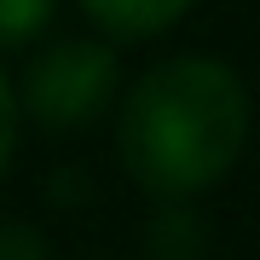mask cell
Returning a JSON list of instances; mask_svg holds the SVG:
<instances>
[{
  "label": "cell",
  "mask_w": 260,
  "mask_h": 260,
  "mask_svg": "<svg viewBox=\"0 0 260 260\" xmlns=\"http://www.w3.org/2000/svg\"><path fill=\"white\" fill-rule=\"evenodd\" d=\"M249 139V93L220 58H168L127 87L116 150L127 174L162 203H185L232 174Z\"/></svg>",
  "instance_id": "obj_1"
},
{
  "label": "cell",
  "mask_w": 260,
  "mask_h": 260,
  "mask_svg": "<svg viewBox=\"0 0 260 260\" xmlns=\"http://www.w3.org/2000/svg\"><path fill=\"white\" fill-rule=\"evenodd\" d=\"M116 99V52L99 41H58L29 64L18 87V110H29L41 127H87Z\"/></svg>",
  "instance_id": "obj_2"
},
{
  "label": "cell",
  "mask_w": 260,
  "mask_h": 260,
  "mask_svg": "<svg viewBox=\"0 0 260 260\" xmlns=\"http://www.w3.org/2000/svg\"><path fill=\"white\" fill-rule=\"evenodd\" d=\"M191 6H197V0H81V12L104 29V35H116V41L162 35V29L179 23Z\"/></svg>",
  "instance_id": "obj_3"
},
{
  "label": "cell",
  "mask_w": 260,
  "mask_h": 260,
  "mask_svg": "<svg viewBox=\"0 0 260 260\" xmlns=\"http://www.w3.org/2000/svg\"><path fill=\"white\" fill-rule=\"evenodd\" d=\"M58 0H0V47H23L52 23Z\"/></svg>",
  "instance_id": "obj_4"
},
{
  "label": "cell",
  "mask_w": 260,
  "mask_h": 260,
  "mask_svg": "<svg viewBox=\"0 0 260 260\" xmlns=\"http://www.w3.org/2000/svg\"><path fill=\"white\" fill-rule=\"evenodd\" d=\"M18 121H23V110H18V87H12V75L0 70V174H6L12 150H18Z\"/></svg>",
  "instance_id": "obj_5"
},
{
  "label": "cell",
  "mask_w": 260,
  "mask_h": 260,
  "mask_svg": "<svg viewBox=\"0 0 260 260\" xmlns=\"http://www.w3.org/2000/svg\"><path fill=\"white\" fill-rule=\"evenodd\" d=\"M0 260H47V237L29 225H0Z\"/></svg>",
  "instance_id": "obj_6"
}]
</instances>
